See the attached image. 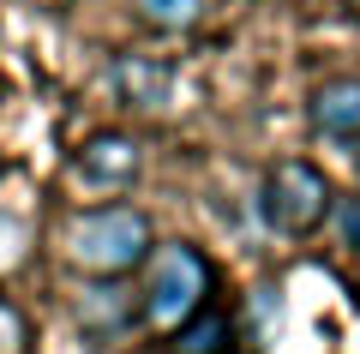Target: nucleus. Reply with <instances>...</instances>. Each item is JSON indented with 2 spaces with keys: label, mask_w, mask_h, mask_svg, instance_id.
<instances>
[{
  "label": "nucleus",
  "mask_w": 360,
  "mask_h": 354,
  "mask_svg": "<svg viewBox=\"0 0 360 354\" xmlns=\"http://www.w3.org/2000/svg\"><path fill=\"white\" fill-rule=\"evenodd\" d=\"M66 265L90 282H120L156 253L150 241V216L132 210V204H96V210H78L66 222Z\"/></svg>",
  "instance_id": "obj_1"
},
{
  "label": "nucleus",
  "mask_w": 360,
  "mask_h": 354,
  "mask_svg": "<svg viewBox=\"0 0 360 354\" xmlns=\"http://www.w3.org/2000/svg\"><path fill=\"white\" fill-rule=\"evenodd\" d=\"M210 294H217V270L210 258L198 253L193 241H168L144 258V289H139V306H144V324L174 336L193 312H205Z\"/></svg>",
  "instance_id": "obj_2"
},
{
  "label": "nucleus",
  "mask_w": 360,
  "mask_h": 354,
  "mask_svg": "<svg viewBox=\"0 0 360 354\" xmlns=\"http://www.w3.org/2000/svg\"><path fill=\"white\" fill-rule=\"evenodd\" d=\"M330 216V180L319 175L312 163H300V156H288V163H276L264 175V222L276 228V234H312V228Z\"/></svg>",
  "instance_id": "obj_3"
},
{
  "label": "nucleus",
  "mask_w": 360,
  "mask_h": 354,
  "mask_svg": "<svg viewBox=\"0 0 360 354\" xmlns=\"http://www.w3.org/2000/svg\"><path fill=\"white\" fill-rule=\"evenodd\" d=\"M144 168V144L132 132H90L78 144V175L90 187H132Z\"/></svg>",
  "instance_id": "obj_4"
},
{
  "label": "nucleus",
  "mask_w": 360,
  "mask_h": 354,
  "mask_svg": "<svg viewBox=\"0 0 360 354\" xmlns=\"http://www.w3.org/2000/svg\"><path fill=\"white\" fill-rule=\"evenodd\" d=\"M312 132L330 144H360V78H330V84L312 90L307 102Z\"/></svg>",
  "instance_id": "obj_5"
},
{
  "label": "nucleus",
  "mask_w": 360,
  "mask_h": 354,
  "mask_svg": "<svg viewBox=\"0 0 360 354\" xmlns=\"http://www.w3.org/2000/svg\"><path fill=\"white\" fill-rule=\"evenodd\" d=\"M132 318H144V306H139V289H127V277L78 289V324L90 336H120V330H132Z\"/></svg>",
  "instance_id": "obj_6"
},
{
  "label": "nucleus",
  "mask_w": 360,
  "mask_h": 354,
  "mask_svg": "<svg viewBox=\"0 0 360 354\" xmlns=\"http://www.w3.org/2000/svg\"><path fill=\"white\" fill-rule=\"evenodd\" d=\"M115 84H120V96H127L132 108L162 114L168 102H174V66L144 61V54H120V61H115Z\"/></svg>",
  "instance_id": "obj_7"
},
{
  "label": "nucleus",
  "mask_w": 360,
  "mask_h": 354,
  "mask_svg": "<svg viewBox=\"0 0 360 354\" xmlns=\"http://www.w3.org/2000/svg\"><path fill=\"white\" fill-rule=\"evenodd\" d=\"M234 336H240V324L222 306H205L168 336V354H234Z\"/></svg>",
  "instance_id": "obj_8"
},
{
  "label": "nucleus",
  "mask_w": 360,
  "mask_h": 354,
  "mask_svg": "<svg viewBox=\"0 0 360 354\" xmlns=\"http://www.w3.org/2000/svg\"><path fill=\"white\" fill-rule=\"evenodd\" d=\"M132 13L150 30H193L205 18V0H132Z\"/></svg>",
  "instance_id": "obj_9"
},
{
  "label": "nucleus",
  "mask_w": 360,
  "mask_h": 354,
  "mask_svg": "<svg viewBox=\"0 0 360 354\" xmlns=\"http://www.w3.org/2000/svg\"><path fill=\"white\" fill-rule=\"evenodd\" d=\"M30 241H37V234H30V222H25L18 210H6V204H0V277H13V270L25 265Z\"/></svg>",
  "instance_id": "obj_10"
},
{
  "label": "nucleus",
  "mask_w": 360,
  "mask_h": 354,
  "mask_svg": "<svg viewBox=\"0 0 360 354\" xmlns=\"http://www.w3.org/2000/svg\"><path fill=\"white\" fill-rule=\"evenodd\" d=\"M30 348H37V330H30L25 306H13L0 294V354H30Z\"/></svg>",
  "instance_id": "obj_11"
},
{
  "label": "nucleus",
  "mask_w": 360,
  "mask_h": 354,
  "mask_svg": "<svg viewBox=\"0 0 360 354\" xmlns=\"http://www.w3.org/2000/svg\"><path fill=\"white\" fill-rule=\"evenodd\" d=\"M336 222H342V246H348V253H360V198H348Z\"/></svg>",
  "instance_id": "obj_12"
},
{
  "label": "nucleus",
  "mask_w": 360,
  "mask_h": 354,
  "mask_svg": "<svg viewBox=\"0 0 360 354\" xmlns=\"http://www.w3.org/2000/svg\"><path fill=\"white\" fill-rule=\"evenodd\" d=\"M42 6H66V0H42Z\"/></svg>",
  "instance_id": "obj_13"
},
{
  "label": "nucleus",
  "mask_w": 360,
  "mask_h": 354,
  "mask_svg": "<svg viewBox=\"0 0 360 354\" xmlns=\"http://www.w3.org/2000/svg\"><path fill=\"white\" fill-rule=\"evenodd\" d=\"M348 6H354V13H360V0H348Z\"/></svg>",
  "instance_id": "obj_14"
}]
</instances>
